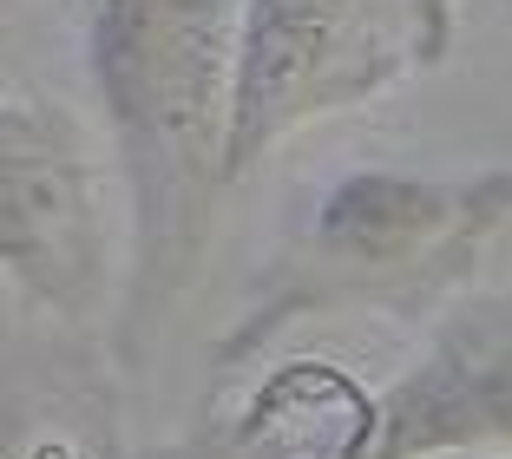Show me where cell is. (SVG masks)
Listing matches in <instances>:
<instances>
[{
	"mask_svg": "<svg viewBox=\"0 0 512 459\" xmlns=\"http://www.w3.org/2000/svg\"><path fill=\"white\" fill-rule=\"evenodd\" d=\"M237 27L243 7L230 0H79L106 164L125 191V374L145 368V341L184 296L230 184Z\"/></svg>",
	"mask_w": 512,
	"mask_h": 459,
	"instance_id": "obj_1",
	"label": "cell"
},
{
	"mask_svg": "<svg viewBox=\"0 0 512 459\" xmlns=\"http://www.w3.org/2000/svg\"><path fill=\"white\" fill-rule=\"evenodd\" d=\"M499 459H512V453H499Z\"/></svg>",
	"mask_w": 512,
	"mask_h": 459,
	"instance_id": "obj_7",
	"label": "cell"
},
{
	"mask_svg": "<svg viewBox=\"0 0 512 459\" xmlns=\"http://www.w3.org/2000/svg\"><path fill=\"white\" fill-rule=\"evenodd\" d=\"M237 119L230 184L302 125L388 92L447 53V0H237Z\"/></svg>",
	"mask_w": 512,
	"mask_h": 459,
	"instance_id": "obj_3",
	"label": "cell"
},
{
	"mask_svg": "<svg viewBox=\"0 0 512 459\" xmlns=\"http://www.w3.org/2000/svg\"><path fill=\"white\" fill-rule=\"evenodd\" d=\"M99 151L60 99L7 92L0 119V263L20 296L60 328H92L106 309V217Z\"/></svg>",
	"mask_w": 512,
	"mask_h": 459,
	"instance_id": "obj_4",
	"label": "cell"
},
{
	"mask_svg": "<svg viewBox=\"0 0 512 459\" xmlns=\"http://www.w3.org/2000/svg\"><path fill=\"white\" fill-rule=\"evenodd\" d=\"M512 453V289L453 302L427 355L368 400L342 459H440Z\"/></svg>",
	"mask_w": 512,
	"mask_h": 459,
	"instance_id": "obj_5",
	"label": "cell"
},
{
	"mask_svg": "<svg viewBox=\"0 0 512 459\" xmlns=\"http://www.w3.org/2000/svg\"><path fill=\"white\" fill-rule=\"evenodd\" d=\"M368 400L375 394L329 361H289L256 387L243 414L211 420L145 459H342L368 420Z\"/></svg>",
	"mask_w": 512,
	"mask_h": 459,
	"instance_id": "obj_6",
	"label": "cell"
},
{
	"mask_svg": "<svg viewBox=\"0 0 512 459\" xmlns=\"http://www.w3.org/2000/svg\"><path fill=\"white\" fill-rule=\"evenodd\" d=\"M512 217V171H388L355 164L316 184L263 256L243 315L211 348L217 381H237L276 335L322 315H427L473 276L480 250Z\"/></svg>",
	"mask_w": 512,
	"mask_h": 459,
	"instance_id": "obj_2",
	"label": "cell"
}]
</instances>
